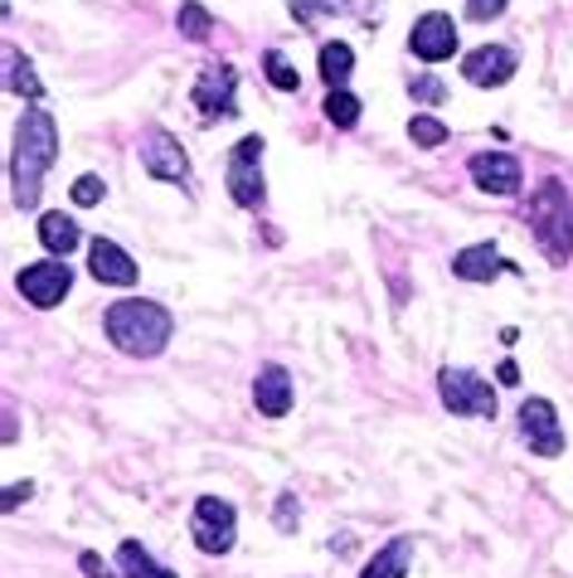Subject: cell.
I'll return each mask as SVG.
<instances>
[{"label":"cell","mask_w":573,"mask_h":578,"mask_svg":"<svg viewBox=\"0 0 573 578\" xmlns=\"http://www.w3.org/2000/svg\"><path fill=\"white\" fill-rule=\"evenodd\" d=\"M59 156V127L55 112L45 107H30L16 127V156H10V190H16V209H34L39 205V185H45V170L55 166Z\"/></svg>","instance_id":"6da1fadb"},{"label":"cell","mask_w":573,"mask_h":578,"mask_svg":"<svg viewBox=\"0 0 573 578\" xmlns=\"http://www.w3.org/2000/svg\"><path fill=\"white\" fill-rule=\"evenodd\" d=\"M170 331H176V321H170L161 302L127 297V302L108 306V341L127 355H141V360L161 355L170 345Z\"/></svg>","instance_id":"7a4b0ae2"},{"label":"cell","mask_w":573,"mask_h":578,"mask_svg":"<svg viewBox=\"0 0 573 578\" xmlns=\"http://www.w3.org/2000/svg\"><path fill=\"white\" fill-rule=\"evenodd\" d=\"M530 228H535L540 248L550 253V263L564 267L573 258V199L559 180H544L530 199Z\"/></svg>","instance_id":"3957f363"},{"label":"cell","mask_w":573,"mask_h":578,"mask_svg":"<svg viewBox=\"0 0 573 578\" xmlns=\"http://www.w3.org/2000/svg\"><path fill=\"white\" fill-rule=\"evenodd\" d=\"M437 394H443L447 413H457V419H496V394H491V384L472 370L447 365L437 374Z\"/></svg>","instance_id":"277c9868"},{"label":"cell","mask_w":573,"mask_h":578,"mask_svg":"<svg viewBox=\"0 0 573 578\" xmlns=\"http://www.w3.org/2000/svg\"><path fill=\"white\" fill-rule=\"evenodd\" d=\"M195 112L205 123H219V117H238V74L234 63H205L195 78V92H190Z\"/></svg>","instance_id":"5b68a950"},{"label":"cell","mask_w":573,"mask_h":578,"mask_svg":"<svg viewBox=\"0 0 573 578\" xmlns=\"http://www.w3.org/2000/svg\"><path fill=\"white\" fill-rule=\"evenodd\" d=\"M190 535L205 555H229L234 540H238V516L229 501L219 496H199L195 501V520H190Z\"/></svg>","instance_id":"8992f818"},{"label":"cell","mask_w":573,"mask_h":578,"mask_svg":"<svg viewBox=\"0 0 573 578\" xmlns=\"http://www.w3.org/2000/svg\"><path fill=\"white\" fill-rule=\"evenodd\" d=\"M224 180H229L234 205H244V209H258L263 205V137H244V141L234 146Z\"/></svg>","instance_id":"52a82bcc"},{"label":"cell","mask_w":573,"mask_h":578,"mask_svg":"<svg viewBox=\"0 0 573 578\" xmlns=\"http://www.w3.org/2000/svg\"><path fill=\"white\" fill-rule=\"evenodd\" d=\"M520 438L530 442V452L559 457L564 452V433H559V413L550 399H525L520 403Z\"/></svg>","instance_id":"ba28073f"},{"label":"cell","mask_w":573,"mask_h":578,"mask_svg":"<svg viewBox=\"0 0 573 578\" xmlns=\"http://www.w3.org/2000/svg\"><path fill=\"white\" fill-rule=\"evenodd\" d=\"M141 166H146V176H156V180L190 185V160H185L180 141L170 137V131H146V141H141Z\"/></svg>","instance_id":"9c48e42d"},{"label":"cell","mask_w":573,"mask_h":578,"mask_svg":"<svg viewBox=\"0 0 573 578\" xmlns=\"http://www.w3.org/2000/svg\"><path fill=\"white\" fill-rule=\"evenodd\" d=\"M408 49L418 53L423 63H443V59H452V53H457V25H452V16H443V10H428V16L413 25Z\"/></svg>","instance_id":"30bf717a"},{"label":"cell","mask_w":573,"mask_h":578,"mask_svg":"<svg viewBox=\"0 0 573 578\" xmlns=\"http://www.w3.org/2000/svg\"><path fill=\"white\" fill-rule=\"evenodd\" d=\"M73 287V273L63 263H30L20 273V292L30 306H59Z\"/></svg>","instance_id":"8fae6325"},{"label":"cell","mask_w":573,"mask_h":578,"mask_svg":"<svg viewBox=\"0 0 573 578\" xmlns=\"http://www.w3.org/2000/svg\"><path fill=\"white\" fill-rule=\"evenodd\" d=\"M462 74H466V84H476V88H501V84H511V74H515V53L505 45H482L462 59Z\"/></svg>","instance_id":"7c38bea8"},{"label":"cell","mask_w":573,"mask_h":578,"mask_svg":"<svg viewBox=\"0 0 573 578\" xmlns=\"http://www.w3.org/2000/svg\"><path fill=\"white\" fill-rule=\"evenodd\" d=\"M472 180L482 185L486 195H515L520 190V160L515 156H505V151H482V156H472Z\"/></svg>","instance_id":"4fadbf2b"},{"label":"cell","mask_w":573,"mask_h":578,"mask_svg":"<svg viewBox=\"0 0 573 578\" xmlns=\"http://www.w3.org/2000/svg\"><path fill=\"white\" fill-rule=\"evenodd\" d=\"M88 267H92V277H98V282H112V287H131V282H137V263H131V253L117 248L112 238H92Z\"/></svg>","instance_id":"5bb4252c"},{"label":"cell","mask_w":573,"mask_h":578,"mask_svg":"<svg viewBox=\"0 0 573 578\" xmlns=\"http://www.w3.org/2000/svg\"><path fill=\"white\" fill-rule=\"evenodd\" d=\"M253 403H258V413H268V419H283L292 409V374L283 365H263L258 380H253Z\"/></svg>","instance_id":"9a60e30c"},{"label":"cell","mask_w":573,"mask_h":578,"mask_svg":"<svg viewBox=\"0 0 573 578\" xmlns=\"http://www.w3.org/2000/svg\"><path fill=\"white\" fill-rule=\"evenodd\" d=\"M511 267L515 273V263H505L501 253H496V244H476V248H462L457 258H452V273H457L462 282H491L496 273H505Z\"/></svg>","instance_id":"2e32d148"},{"label":"cell","mask_w":573,"mask_h":578,"mask_svg":"<svg viewBox=\"0 0 573 578\" xmlns=\"http://www.w3.org/2000/svg\"><path fill=\"white\" fill-rule=\"evenodd\" d=\"M408 564H413V540H408V535H398V540H389L375 559L365 564V574H359V578H404Z\"/></svg>","instance_id":"e0dca14e"},{"label":"cell","mask_w":573,"mask_h":578,"mask_svg":"<svg viewBox=\"0 0 573 578\" xmlns=\"http://www.w3.org/2000/svg\"><path fill=\"white\" fill-rule=\"evenodd\" d=\"M78 224L69 219V214L63 209H55V214H45V219H39V244H45L49 253H59V258H69V253L78 248Z\"/></svg>","instance_id":"ac0fdd59"},{"label":"cell","mask_w":573,"mask_h":578,"mask_svg":"<svg viewBox=\"0 0 573 578\" xmlns=\"http://www.w3.org/2000/svg\"><path fill=\"white\" fill-rule=\"evenodd\" d=\"M117 578H176V574L161 569L137 540H122V549H117Z\"/></svg>","instance_id":"d6986e66"},{"label":"cell","mask_w":573,"mask_h":578,"mask_svg":"<svg viewBox=\"0 0 573 578\" xmlns=\"http://www.w3.org/2000/svg\"><path fill=\"white\" fill-rule=\"evenodd\" d=\"M350 69H355V49H350V45H340V39L322 45V78H326L330 88H345Z\"/></svg>","instance_id":"ffe728a7"},{"label":"cell","mask_w":573,"mask_h":578,"mask_svg":"<svg viewBox=\"0 0 573 578\" xmlns=\"http://www.w3.org/2000/svg\"><path fill=\"white\" fill-rule=\"evenodd\" d=\"M326 123L330 127H355L359 123V98L355 92H345V88H330V98H326Z\"/></svg>","instance_id":"44dd1931"},{"label":"cell","mask_w":573,"mask_h":578,"mask_svg":"<svg viewBox=\"0 0 573 578\" xmlns=\"http://www.w3.org/2000/svg\"><path fill=\"white\" fill-rule=\"evenodd\" d=\"M176 20H180V35H185V39H209V35H215V16H209L199 0H185Z\"/></svg>","instance_id":"7402d4cb"},{"label":"cell","mask_w":573,"mask_h":578,"mask_svg":"<svg viewBox=\"0 0 573 578\" xmlns=\"http://www.w3.org/2000/svg\"><path fill=\"white\" fill-rule=\"evenodd\" d=\"M6 69H10V92H24V98H30V102H39V92H45V88H39L34 69L20 59L16 49H6Z\"/></svg>","instance_id":"603a6c76"},{"label":"cell","mask_w":573,"mask_h":578,"mask_svg":"<svg viewBox=\"0 0 573 578\" xmlns=\"http://www.w3.org/2000/svg\"><path fill=\"white\" fill-rule=\"evenodd\" d=\"M263 69H268V84H273V88H283V92H297L302 74L287 63V53H283V49H268V53H263Z\"/></svg>","instance_id":"cb8c5ba5"},{"label":"cell","mask_w":573,"mask_h":578,"mask_svg":"<svg viewBox=\"0 0 573 578\" xmlns=\"http://www.w3.org/2000/svg\"><path fill=\"white\" fill-rule=\"evenodd\" d=\"M326 10H336V16H345L350 10V0H292V16H297L306 30H316V20L326 16Z\"/></svg>","instance_id":"d4e9b609"},{"label":"cell","mask_w":573,"mask_h":578,"mask_svg":"<svg viewBox=\"0 0 573 578\" xmlns=\"http://www.w3.org/2000/svg\"><path fill=\"white\" fill-rule=\"evenodd\" d=\"M408 137H413V141H418V146H423V151H433V146H443V141H447V127H443V123H437V117H428V112H418V117H413V123H408Z\"/></svg>","instance_id":"484cf974"},{"label":"cell","mask_w":573,"mask_h":578,"mask_svg":"<svg viewBox=\"0 0 573 578\" xmlns=\"http://www.w3.org/2000/svg\"><path fill=\"white\" fill-rule=\"evenodd\" d=\"M102 190H108V185H102L98 176H78V180H73V205H83V209L98 205Z\"/></svg>","instance_id":"4316f807"},{"label":"cell","mask_w":573,"mask_h":578,"mask_svg":"<svg viewBox=\"0 0 573 578\" xmlns=\"http://www.w3.org/2000/svg\"><path fill=\"white\" fill-rule=\"evenodd\" d=\"M505 6H511V0H466V16L472 20H496V16H505Z\"/></svg>","instance_id":"83f0119b"},{"label":"cell","mask_w":573,"mask_h":578,"mask_svg":"<svg viewBox=\"0 0 573 578\" xmlns=\"http://www.w3.org/2000/svg\"><path fill=\"white\" fill-rule=\"evenodd\" d=\"M408 92H413V98H423V102H443V84H437V78H428V74L413 78Z\"/></svg>","instance_id":"f1b7e54d"},{"label":"cell","mask_w":573,"mask_h":578,"mask_svg":"<svg viewBox=\"0 0 573 578\" xmlns=\"http://www.w3.org/2000/svg\"><path fill=\"white\" fill-rule=\"evenodd\" d=\"M277 526L283 530L297 526V496H277Z\"/></svg>","instance_id":"f546056e"},{"label":"cell","mask_w":573,"mask_h":578,"mask_svg":"<svg viewBox=\"0 0 573 578\" xmlns=\"http://www.w3.org/2000/svg\"><path fill=\"white\" fill-rule=\"evenodd\" d=\"M78 564H83V574H88V578H117V574H112V569H108V564H102L98 555H83Z\"/></svg>","instance_id":"4dcf8cb0"},{"label":"cell","mask_w":573,"mask_h":578,"mask_svg":"<svg viewBox=\"0 0 573 578\" xmlns=\"http://www.w3.org/2000/svg\"><path fill=\"white\" fill-rule=\"evenodd\" d=\"M30 496H34L30 481H24V487H10V491H6V510H16L20 501H30Z\"/></svg>","instance_id":"1f68e13d"},{"label":"cell","mask_w":573,"mask_h":578,"mask_svg":"<svg viewBox=\"0 0 573 578\" xmlns=\"http://www.w3.org/2000/svg\"><path fill=\"white\" fill-rule=\"evenodd\" d=\"M496 380H501V384H515V380H520V370H515V360H505V365L496 370Z\"/></svg>","instance_id":"d6a6232c"}]
</instances>
